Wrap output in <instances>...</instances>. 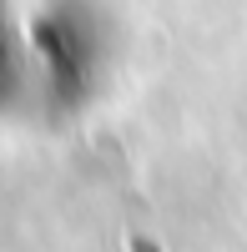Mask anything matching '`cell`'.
Returning a JSON list of instances; mask_svg holds the SVG:
<instances>
[{"instance_id": "6da1fadb", "label": "cell", "mask_w": 247, "mask_h": 252, "mask_svg": "<svg viewBox=\"0 0 247 252\" xmlns=\"http://www.w3.org/2000/svg\"><path fill=\"white\" fill-rule=\"evenodd\" d=\"M0 61H5V35H0Z\"/></svg>"}]
</instances>
